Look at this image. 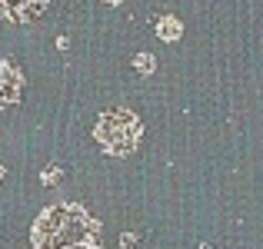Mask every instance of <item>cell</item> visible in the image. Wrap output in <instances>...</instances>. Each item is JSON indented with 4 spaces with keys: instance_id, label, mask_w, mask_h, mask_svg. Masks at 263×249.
<instances>
[{
    "instance_id": "3",
    "label": "cell",
    "mask_w": 263,
    "mask_h": 249,
    "mask_svg": "<svg viewBox=\"0 0 263 249\" xmlns=\"http://www.w3.org/2000/svg\"><path fill=\"white\" fill-rule=\"evenodd\" d=\"M50 0H0V17L7 24H30L44 13Z\"/></svg>"
},
{
    "instance_id": "8",
    "label": "cell",
    "mask_w": 263,
    "mask_h": 249,
    "mask_svg": "<svg viewBox=\"0 0 263 249\" xmlns=\"http://www.w3.org/2000/svg\"><path fill=\"white\" fill-rule=\"evenodd\" d=\"M120 246L123 249H134L137 246V233H123V236H120Z\"/></svg>"
},
{
    "instance_id": "7",
    "label": "cell",
    "mask_w": 263,
    "mask_h": 249,
    "mask_svg": "<svg viewBox=\"0 0 263 249\" xmlns=\"http://www.w3.org/2000/svg\"><path fill=\"white\" fill-rule=\"evenodd\" d=\"M60 176H64V170L60 166H44V173H40V179H44V186H57Z\"/></svg>"
},
{
    "instance_id": "6",
    "label": "cell",
    "mask_w": 263,
    "mask_h": 249,
    "mask_svg": "<svg viewBox=\"0 0 263 249\" xmlns=\"http://www.w3.org/2000/svg\"><path fill=\"white\" fill-rule=\"evenodd\" d=\"M134 70L140 73V77H154V70H157L154 53H137V57H134Z\"/></svg>"
},
{
    "instance_id": "9",
    "label": "cell",
    "mask_w": 263,
    "mask_h": 249,
    "mask_svg": "<svg viewBox=\"0 0 263 249\" xmlns=\"http://www.w3.org/2000/svg\"><path fill=\"white\" fill-rule=\"evenodd\" d=\"M103 4H110V7H117V4H123V0H103Z\"/></svg>"
},
{
    "instance_id": "10",
    "label": "cell",
    "mask_w": 263,
    "mask_h": 249,
    "mask_svg": "<svg viewBox=\"0 0 263 249\" xmlns=\"http://www.w3.org/2000/svg\"><path fill=\"white\" fill-rule=\"evenodd\" d=\"M0 179H4V163H0Z\"/></svg>"
},
{
    "instance_id": "2",
    "label": "cell",
    "mask_w": 263,
    "mask_h": 249,
    "mask_svg": "<svg viewBox=\"0 0 263 249\" xmlns=\"http://www.w3.org/2000/svg\"><path fill=\"white\" fill-rule=\"evenodd\" d=\"M93 136L110 156H130L137 147H140L143 127H140V120H137L134 110L117 107V110L100 113V120H97V127H93Z\"/></svg>"
},
{
    "instance_id": "4",
    "label": "cell",
    "mask_w": 263,
    "mask_h": 249,
    "mask_svg": "<svg viewBox=\"0 0 263 249\" xmlns=\"http://www.w3.org/2000/svg\"><path fill=\"white\" fill-rule=\"evenodd\" d=\"M20 90H24V77L10 60H0V110L10 107L20 100Z\"/></svg>"
},
{
    "instance_id": "5",
    "label": "cell",
    "mask_w": 263,
    "mask_h": 249,
    "mask_svg": "<svg viewBox=\"0 0 263 249\" xmlns=\"http://www.w3.org/2000/svg\"><path fill=\"white\" fill-rule=\"evenodd\" d=\"M180 33H183V24H180L174 13H167V17L157 20V37H160V40L174 44V40H180Z\"/></svg>"
},
{
    "instance_id": "1",
    "label": "cell",
    "mask_w": 263,
    "mask_h": 249,
    "mask_svg": "<svg viewBox=\"0 0 263 249\" xmlns=\"http://www.w3.org/2000/svg\"><path fill=\"white\" fill-rule=\"evenodd\" d=\"M33 249H103L100 223L80 203H53L30 226Z\"/></svg>"
},
{
    "instance_id": "11",
    "label": "cell",
    "mask_w": 263,
    "mask_h": 249,
    "mask_svg": "<svg viewBox=\"0 0 263 249\" xmlns=\"http://www.w3.org/2000/svg\"><path fill=\"white\" fill-rule=\"evenodd\" d=\"M197 249H210V246H206V243H203V246H197Z\"/></svg>"
}]
</instances>
